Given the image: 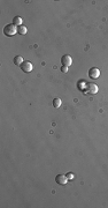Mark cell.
<instances>
[{"mask_svg":"<svg viewBox=\"0 0 108 208\" xmlns=\"http://www.w3.org/2000/svg\"><path fill=\"white\" fill-rule=\"evenodd\" d=\"M55 180H56V183L59 185H66V183L68 181V178L67 176H63V174H57Z\"/></svg>","mask_w":108,"mask_h":208,"instance_id":"obj_4","label":"cell"},{"mask_svg":"<svg viewBox=\"0 0 108 208\" xmlns=\"http://www.w3.org/2000/svg\"><path fill=\"white\" fill-rule=\"evenodd\" d=\"M67 178H68V180H74V178H75L74 173H71V172H68V173H67Z\"/></svg>","mask_w":108,"mask_h":208,"instance_id":"obj_11","label":"cell"},{"mask_svg":"<svg viewBox=\"0 0 108 208\" xmlns=\"http://www.w3.org/2000/svg\"><path fill=\"white\" fill-rule=\"evenodd\" d=\"M89 76L91 77V79H98L100 76V70L97 67H92L91 69L89 70Z\"/></svg>","mask_w":108,"mask_h":208,"instance_id":"obj_3","label":"cell"},{"mask_svg":"<svg viewBox=\"0 0 108 208\" xmlns=\"http://www.w3.org/2000/svg\"><path fill=\"white\" fill-rule=\"evenodd\" d=\"M3 33H5V35L6 36H14V35L17 33V28L15 24H7L6 27L3 28Z\"/></svg>","mask_w":108,"mask_h":208,"instance_id":"obj_1","label":"cell"},{"mask_svg":"<svg viewBox=\"0 0 108 208\" xmlns=\"http://www.w3.org/2000/svg\"><path fill=\"white\" fill-rule=\"evenodd\" d=\"M27 31H28V29H27V27H24V26H20V27L17 28V33L21 35H25Z\"/></svg>","mask_w":108,"mask_h":208,"instance_id":"obj_9","label":"cell"},{"mask_svg":"<svg viewBox=\"0 0 108 208\" xmlns=\"http://www.w3.org/2000/svg\"><path fill=\"white\" fill-rule=\"evenodd\" d=\"M22 22H23V20H22V17H20V16H15L13 19V24H15L16 27L22 26Z\"/></svg>","mask_w":108,"mask_h":208,"instance_id":"obj_7","label":"cell"},{"mask_svg":"<svg viewBox=\"0 0 108 208\" xmlns=\"http://www.w3.org/2000/svg\"><path fill=\"white\" fill-rule=\"evenodd\" d=\"M61 61H62V64H63V66H70L71 63H72V59H71L70 56H68V54H66V56H63L62 57V59H61Z\"/></svg>","mask_w":108,"mask_h":208,"instance_id":"obj_5","label":"cell"},{"mask_svg":"<svg viewBox=\"0 0 108 208\" xmlns=\"http://www.w3.org/2000/svg\"><path fill=\"white\" fill-rule=\"evenodd\" d=\"M61 70H62L63 73H67V72H68V67H67V66H63V67H61Z\"/></svg>","mask_w":108,"mask_h":208,"instance_id":"obj_12","label":"cell"},{"mask_svg":"<svg viewBox=\"0 0 108 208\" xmlns=\"http://www.w3.org/2000/svg\"><path fill=\"white\" fill-rule=\"evenodd\" d=\"M88 91L91 95L97 94V93H98V86H97V84H94V83H90L88 86Z\"/></svg>","mask_w":108,"mask_h":208,"instance_id":"obj_6","label":"cell"},{"mask_svg":"<svg viewBox=\"0 0 108 208\" xmlns=\"http://www.w3.org/2000/svg\"><path fill=\"white\" fill-rule=\"evenodd\" d=\"M61 105V100L60 98H54L53 100V106L54 107H59Z\"/></svg>","mask_w":108,"mask_h":208,"instance_id":"obj_10","label":"cell"},{"mask_svg":"<svg viewBox=\"0 0 108 208\" xmlns=\"http://www.w3.org/2000/svg\"><path fill=\"white\" fill-rule=\"evenodd\" d=\"M32 64H31L30 61H24L23 64L21 65V68H22V70H23L24 73H30L31 70H32Z\"/></svg>","mask_w":108,"mask_h":208,"instance_id":"obj_2","label":"cell"},{"mask_svg":"<svg viewBox=\"0 0 108 208\" xmlns=\"http://www.w3.org/2000/svg\"><path fill=\"white\" fill-rule=\"evenodd\" d=\"M23 58L21 57V56H16V57L14 58V64L15 65H18V66H21V65L23 64Z\"/></svg>","mask_w":108,"mask_h":208,"instance_id":"obj_8","label":"cell"}]
</instances>
